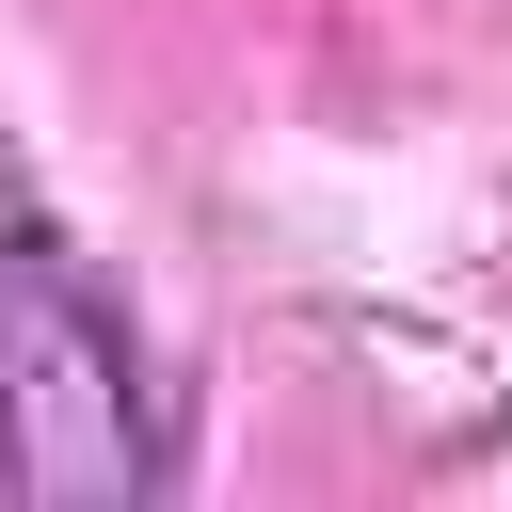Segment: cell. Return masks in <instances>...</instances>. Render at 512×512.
I'll use <instances>...</instances> for the list:
<instances>
[{
	"mask_svg": "<svg viewBox=\"0 0 512 512\" xmlns=\"http://www.w3.org/2000/svg\"><path fill=\"white\" fill-rule=\"evenodd\" d=\"M160 480H176L160 368L80 224L48 208V176L0 144V496H160Z\"/></svg>",
	"mask_w": 512,
	"mask_h": 512,
	"instance_id": "6da1fadb",
	"label": "cell"
}]
</instances>
